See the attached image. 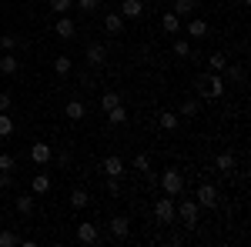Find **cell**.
I'll use <instances>...</instances> for the list:
<instances>
[{"mask_svg":"<svg viewBox=\"0 0 251 247\" xmlns=\"http://www.w3.org/2000/svg\"><path fill=\"white\" fill-rule=\"evenodd\" d=\"M174 221H181L188 230L198 227V221H201V207H198V201H174Z\"/></svg>","mask_w":251,"mask_h":247,"instance_id":"cell-1","label":"cell"},{"mask_svg":"<svg viewBox=\"0 0 251 247\" xmlns=\"http://www.w3.org/2000/svg\"><path fill=\"white\" fill-rule=\"evenodd\" d=\"M20 237L14 234V230H0V247H17Z\"/></svg>","mask_w":251,"mask_h":247,"instance_id":"cell-28","label":"cell"},{"mask_svg":"<svg viewBox=\"0 0 251 247\" xmlns=\"http://www.w3.org/2000/svg\"><path fill=\"white\" fill-rule=\"evenodd\" d=\"M225 67H228V57H225V54H211V57H208V70H211V74H221Z\"/></svg>","mask_w":251,"mask_h":247,"instance_id":"cell-21","label":"cell"},{"mask_svg":"<svg viewBox=\"0 0 251 247\" xmlns=\"http://www.w3.org/2000/svg\"><path fill=\"white\" fill-rule=\"evenodd\" d=\"M214 167H218L221 174H228V177H231V171H234V157H231V154H218Z\"/></svg>","mask_w":251,"mask_h":247,"instance_id":"cell-20","label":"cell"},{"mask_svg":"<svg viewBox=\"0 0 251 247\" xmlns=\"http://www.w3.org/2000/svg\"><path fill=\"white\" fill-rule=\"evenodd\" d=\"M54 30H57V37H60V40H71L74 34H77V27H74V20H71V17H60Z\"/></svg>","mask_w":251,"mask_h":247,"instance_id":"cell-12","label":"cell"},{"mask_svg":"<svg viewBox=\"0 0 251 247\" xmlns=\"http://www.w3.org/2000/svg\"><path fill=\"white\" fill-rule=\"evenodd\" d=\"M50 157H54V151H50V144H44V140H37V144L30 147V160H34L37 167H47Z\"/></svg>","mask_w":251,"mask_h":247,"instance_id":"cell-6","label":"cell"},{"mask_svg":"<svg viewBox=\"0 0 251 247\" xmlns=\"http://www.w3.org/2000/svg\"><path fill=\"white\" fill-rule=\"evenodd\" d=\"M174 14H177V17H188V14H194V0H177V3H174Z\"/></svg>","mask_w":251,"mask_h":247,"instance_id":"cell-27","label":"cell"},{"mask_svg":"<svg viewBox=\"0 0 251 247\" xmlns=\"http://www.w3.org/2000/svg\"><path fill=\"white\" fill-rule=\"evenodd\" d=\"M54 74H57V77H67V74H71V57H67V54H60V57L54 60Z\"/></svg>","mask_w":251,"mask_h":247,"instance_id":"cell-23","label":"cell"},{"mask_svg":"<svg viewBox=\"0 0 251 247\" xmlns=\"http://www.w3.org/2000/svg\"><path fill=\"white\" fill-rule=\"evenodd\" d=\"M107 190H111V194H121V184H117V177H107Z\"/></svg>","mask_w":251,"mask_h":247,"instance_id":"cell-40","label":"cell"},{"mask_svg":"<svg viewBox=\"0 0 251 247\" xmlns=\"http://www.w3.org/2000/svg\"><path fill=\"white\" fill-rule=\"evenodd\" d=\"M245 3H248V0H245Z\"/></svg>","mask_w":251,"mask_h":247,"instance_id":"cell-42","label":"cell"},{"mask_svg":"<svg viewBox=\"0 0 251 247\" xmlns=\"http://www.w3.org/2000/svg\"><path fill=\"white\" fill-rule=\"evenodd\" d=\"M134 171H141V174L151 171V157H148V154H137L134 157Z\"/></svg>","mask_w":251,"mask_h":247,"instance_id":"cell-31","label":"cell"},{"mask_svg":"<svg viewBox=\"0 0 251 247\" xmlns=\"http://www.w3.org/2000/svg\"><path fill=\"white\" fill-rule=\"evenodd\" d=\"M50 10H57V14H67V10H71V0H50Z\"/></svg>","mask_w":251,"mask_h":247,"instance_id":"cell-36","label":"cell"},{"mask_svg":"<svg viewBox=\"0 0 251 247\" xmlns=\"http://www.w3.org/2000/svg\"><path fill=\"white\" fill-rule=\"evenodd\" d=\"M107 120H111V124H124V120H127V111L117 104V107H111V111H107Z\"/></svg>","mask_w":251,"mask_h":247,"instance_id":"cell-26","label":"cell"},{"mask_svg":"<svg viewBox=\"0 0 251 247\" xmlns=\"http://www.w3.org/2000/svg\"><path fill=\"white\" fill-rule=\"evenodd\" d=\"M161 27H164V34H181V17H177L174 10H168V14L161 17Z\"/></svg>","mask_w":251,"mask_h":247,"instance_id":"cell-13","label":"cell"},{"mask_svg":"<svg viewBox=\"0 0 251 247\" xmlns=\"http://www.w3.org/2000/svg\"><path fill=\"white\" fill-rule=\"evenodd\" d=\"M111 237H117V241H124L127 234H131V217H111Z\"/></svg>","mask_w":251,"mask_h":247,"instance_id":"cell-7","label":"cell"},{"mask_svg":"<svg viewBox=\"0 0 251 247\" xmlns=\"http://www.w3.org/2000/svg\"><path fill=\"white\" fill-rule=\"evenodd\" d=\"M141 14H144V3H141V0H124V3H121V17L124 20H137Z\"/></svg>","mask_w":251,"mask_h":247,"instance_id":"cell-9","label":"cell"},{"mask_svg":"<svg viewBox=\"0 0 251 247\" xmlns=\"http://www.w3.org/2000/svg\"><path fill=\"white\" fill-rule=\"evenodd\" d=\"M77 241L80 244H97V224H77Z\"/></svg>","mask_w":251,"mask_h":247,"instance_id":"cell-11","label":"cell"},{"mask_svg":"<svg viewBox=\"0 0 251 247\" xmlns=\"http://www.w3.org/2000/svg\"><path fill=\"white\" fill-rule=\"evenodd\" d=\"M17 164H14V157L10 154H0V171H14Z\"/></svg>","mask_w":251,"mask_h":247,"instance_id":"cell-37","label":"cell"},{"mask_svg":"<svg viewBox=\"0 0 251 247\" xmlns=\"http://www.w3.org/2000/svg\"><path fill=\"white\" fill-rule=\"evenodd\" d=\"M64 114L71 117V120H84V104H80L77 97H71V100H67V107H64Z\"/></svg>","mask_w":251,"mask_h":247,"instance_id":"cell-17","label":"cell"},{"mask_svg":"<svg viewBox=\"0 0 251 247\" xmlns=\"http://www.w3.org/2000/svg\"><path fill=\"white\" fill-rule=\"evenodd\" d=\"M14 184V171H0V187H10Z\"/></svg>","mask_w":251,"mask_h":247,"instance_id":"cell-38","label":"cell"},{"mask_svg":"<svg viewBox=\"0 0 251 247\" xmlns=\"http://www.w3.org/2000/svg\"><path fill=\"white\" fill-rule=\"evenodd\" d=\"M188 34H191V37H208V20L194 17L191 23H188Z\"/></svg>","mask_w":251,"mask_h":247,"instance_id":"cell-19","label":"cell"},{"mask_svg":"<svg viewBox=\"0 0 251 247\" xmlns=\"http://www.w3.org/2000/svg\"><path fill=\"white\" fill-rule=\"evenodd\" d=\"M157 184L164 187V194H168V197H181V190H184V177H181V171H177V167H168V171L157 177Z\"/></svg>","mask_w":251,"mask_h":247,"instance_id":"cell-3","label":"cell"},{"mask_svg":"<svg viewBox=\"0 0 251 247\" xmlns=\"http://www.w3.org/2000/svg\"><path fill=\"white\" fill-rule=\"evenodd\" d=\"M20 70V64H17V57H14V54H10V50H7V54H3V57H0V74H7V77H14Z\"/></svg>","mask_w":251,"mask_h":247,"instance_id":"cell-14","label":"cell"},{"mask_svg":"<svg viewBox=\"0 0 251 247\" xmlns=\"http://www.w3.org/2000/svg\"><path fill=\"white\" fill-rule=\"evenodd\" d=\"M154 217H157V224H174V197H157L154 201Z\"/></svg>","mask_w":251,"mask_h":247,"instance_id":"cell-4","label":"cell"},{"mask_svg":"<svg viewBox=\"0 0 251 247\" xmlns=\"http://www.w3.org/2000/svg\"><path fill=\"white\" fill-rule=\"evenodd\" d=\"M188 54H191V44L184 37H177L174 40V57H188Z\"/></svg>","mask_w":251,"mask_h":247,"instance_id":"cell-29","label":"cell"},{"mask_svg":"<svg viewBox=\"0 0 251 247\" xmlns=\"http://www.w3.org/2000/svg\"><path fill=\"white\" fill-rule=\"evenodd\" d=\"M117 104H121V94H114V90L100 97V107H104V111H111V107H117Z\"/></svg>","mask_w":251,"mask_h":247,"instance_id":"cell-30","label":"cell"},{"mask_svg":"<svg viewBox=\"0 0 251 247\" xmlns=\"http://www.w3.org/2000/svg\"><path fill=\"white\" fill-rule=\"evenodd\" d=\"M87 204H91V194H87L84 187H74V190H71V207H74V210L87 207Z\"/></svg>","mask_w":251,"mask_h":247,"instance_id":"cell-15","label":"cell"},{"mask_svg":"<svg viewBox=\"0 0 251 247\" xmlns=\"http://www.w3.org/2000/svg\"><path fill=\"white\" fill-rule=\"evenodd\" d=\"M100 171L107 174V177H121V174H124V160H121L117 154H111V157L100 160Z\"/></svg>","mask_w":251,"mask_h":247,"instance_id":"cell-8","label":"cell"},{"mask_svg":"<svg viewBox=\"0 0 251 247\" xmlns=\"http://www.w3.org/2000/svg\"><path fill=\"white\" fill-rule=\"evenodd\" d=\"M221 74H225V80H241V67H225V70H221Z\"/></svg>","mask_w":251,"mask_h":247,"instance_id":"cell-35","label":"cell"},{"mask_svg":"<svg viewBox=\"0 0 251 247\" xmlns=\"http://www.w3.org/2000/svg\"><path fill=\"white\" fill-rule=\"evenodd\" d=\"M77 7L84 10V14H94L97 7H100V0H77Z\"/></svg>","mask_w":251,"mask_h":247,"instance_id":"cell-34","label":"cell"},{"mask_svg":"<svg viewBox=\"0 0 251 247\" xmlns=\"http://www.w3.org/2000/svg\"><path fill=\"white\" fill-rule=\"evenodd\" d=\"M50 187H54V184H50L47 174H34V180H30V190H34V194H50Z\"/></svg>","mask_w":251,"mask_h":247,"instance_id":"cell-16","label":"cell"},{"mask_svg":"<svg viewBox=\"0 0 251 247\" xmlns=\"http://www.w3.org/2000/svg\"><path fill=\"white\" fill-rule=\"evenodd\" d=\"M57 164H71V151H60L57 154Z\"/></svg>","mask_w":251,"mask_h":247,"instance_id":"cell-41","label":"cell"},{"mask_svg":"<svg viewBox=\"0 0 251 247\" xmlns=\"http://www.w3.org/2000/svg\"><path fill=\"white\" fill-rule=\"evenodd\" d=\"M17 210L24 214V217H30V214H34V197H30V194L17 197Z\"/></svg>","mask_w":251,"mask_h":247,"instance_id":"cell-24","label":"cell"},{"mask_svg":"<svg viewBox=\"0 0 251 247\" xmlns=\"http://www.w3.org/2000/svg\"><path fill=\"white\" fill-rule=\"evenodd\" d=\"M104 60H107V47H104V44H91V47H87V64H91V67H100Z\"/></svg>","mask_w":251,"mask_h":247,"instance_id":"cell-10","label":"cell"},{"mask_svg":"<svg viewBox=\"0 0 251 247\" xmlns=\"http://www.w3.org/2000/svg\"><path fill=\"white\" fill-rule=\"evenodd\" d=\"M10 104H14V97H10V94H0V114H3V111H10Z\"/></svg>","mask_w":251,"mask_h":247,"instance_id":"cell-39","label":"cell"},{"mask_svg":"<svg viewBox=\"0 0 251 247\" xmlns=\"http://www.w3.org/2000/svg\"><path fill=\"white\" fill-rule=\"evenodd\" d=\"M194 201H198V207H204V210L218 207V187L214 184H201L198 194H194Z\"/></svg>","mask_w":251,"mask_h":247,"instance_id":"cell-5","label":"cell"},{"mask_svg":"<svg viewBox=\"0 0 251 247\" xmlns=\"http://www.w3.org/2000/svg\"><path fill=\"white\" fill-rule=\"evenodd\" d=\"M14 127H17V124H14V117H7V111H3V114H0V137H10Z\"/></svg>","mask_w":251,"mask_h":247,"instance_id":"cell-25","label":"cell"},{"mask_svg":"<svg viewBox=\"0 0 251 247\" xmlns=\"http://www.w3.org/2000/svg\"><path fill=\"white\" fill-rule=\"evenodd\" d=\"M0 47L14 54V47H17V37H14V34H3V37H0Z\"/></svg>","mask_w":251,"mask_h":247,"instance_id":"cell-33","label":"cell"},{"mask_svg":"<svg viewBox=\"0 0 251 247\" xmlns=\"http://www.w3.org/2000/svg\"><path fill=\"white\" fill-rule=\"evenodd\" d=\"M198 114V100H184L181 104V117H194Z\"/></svg>","mask_w":251,"mask_h":247,"instance_id":"cell-32","label":"cell"},{"mask_svg":"<svg viewBox=\"0 0 251 247\" xmlns=\"http://www.w3.org/2000/svg\"><path fill=\"white\" fill-rule=\"evenodd\" d=\"M198 94L208 97V100H218L225 94V77L221 74H201L198 77Z\"/></svg>","mask_w":251,"mask_h":247,"instance_id":"cell-2","label":"cell"},{"mask_svg":"<svg viewBox=\"0 0 251 247\" xmlns=\"http://www.w3.org/2000/svg\"><path fill=\"white\" fill-rule=\"evenodd\" d=\"M157 120H161V127H164V131H177V120H181V117L171 114V111H164V114H157Z\"/></svg>","mask_w":251,"mask_h":247,"instance_id":"cell-22","label":"cell"},{"mask_svg":"<svg viewBox=\"0 0 251 247\" xmlns=\"http://www.w3.org/2000/svg\"><path fill=\"white\" fill-rule=\"evenodd\" d=\"M104 30H107V34H121V30H124V17H121V14H107V17H104Z\"/></svg>","mask_w":251,"mask_h":247,"instance_id":"cell-18","label":"cell"}]
</instances>
